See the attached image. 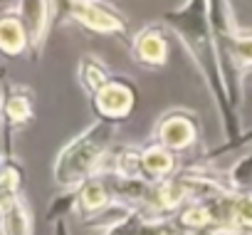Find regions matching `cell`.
<instances>
[{"mask_svg":"<svg viewBox=\"0 0 252 235\" xmlns=\"http://www.w3.org/2000/svg\"><path fill=\"white\" fill-rule=\"evenodd\" d=\"M139 55H141L144 60H149V62H161L163 55H166V50H163V40H161L158 35H154V33L144 35L141 42H139Z\"/></svg>","mask_w":252,"mask_h":235,"instance_id":"8992f818","label":"cell"},{"mask_svg":"<svg viewBox=\"0 0 252 235\" xmlns=\"http://www.w3.org/2000/svg\"><path fill=\"white\" fill-rule=\"evenodd\" d=\"M77 15H79L87 25H92V28H96V30H104V33L119 28V20H116V18H111L109 13H104V10H99V8H92V5H79V8H77Z\"/></svg>","mask_w":252,"mask_h":235,"instance_id":"277c9868","label":"cell"},{"mask_svg":"<svg viewBox=\"0 0 252 235\" xmlns=\"http://www.w3.org/2000/svg\"><path fill=\"white\" fill-rule=\"evenodd\" d=\"M237 52H240L245 60H252V40H250V42H240Z\"/></svg>","mask_w":252,"mask_h":235,"instance_id":"7c38bea8","label":"cell"},{"mask_svg":"<svg viewBox=\"0 0 252 235\" xmlns=\"http://www.w3.org/2000/svg\"><path fill=\"white\" fill-rule=\"evenodd\" d=\"M10 116H15V119H25L28 116V104L25 101H20V99H15V101H10Z\"/></svg>","mask_w":252,"mask_h":235,"instance_id":"8fae6325","label":"cell"},{"mask_svg":"<svg viewBox=\"0 0 252 235\" xmlns=\"http://www.w3.org/2000/svg\"><path fill=\"white\" fill-rule=\"evenodd\" d=\"M144 166H146L149 171H154V173H166V171L171 168V156H168L163 149H151V151H146V156H144Z\"/></svg>","mask_w":252,"mask_h":235,"instance_id":"52a82bcc","label":"cell"},{"mask_svg":"<svg viewBox=\"0 0 252 235\" xmlns=\"http://www.w3.org/2000/svg\"><path fill=\"white\" fill-rule=\"evenodd\" d=\"M101 111L106 114H126L131 106V94L126 87H119V84H109V87H101L99 89V97H96Z\"/></svg>","mask_w":252,"mask_h":235,"instance_id":"7a4b0ae2","label":"cell"},{"mask_svg":"<svg viewBox=\"0 0 252 235\" xmlns=\"http://www.w3.org/2000/svg\"><path fill=\"white\" fill-rule=\"evenodd\" d=\"M161 136H163V141H166L168 146H178V149H181V146L190 144V139H193V127H190L188 122H183V119H171V122L163 124Z\"/></svg>","mask_w":252,"mask_h":235,"instance_id":"3957f363","label":"cell"},{"mask_svg":"<svg viewBox=\"0 0 252 235\" xmlns=\"http://www.w3.org/2000/svg\"><path fill=\"white\" fill-rule=\"evenodd\" d=\"M232 218L237 225H252V198H240L232 205Z\"/></svg>","mask_w":252,"mask_h":235,"instance_id":"ba28073f","label":"cell"},{"mask_svg":"<svg viewBox=\"0 0 252 235\" xmlns=\"http://www.w3.org/2000/svg\"><path fill=\"white\" fill-rule=\"evenodd\" d=\"M82 203H84V208H99L101 203H104V191H101V186H89V188H84V193H82Z\"/></svg>","mask_w":252,"mask_h":235,"instance_id":"30bf717a","label":"cell"},{"mask_svg":"<svg viewBox=\"0 0 252 235\" xmlns=\"http://www.w3.org/2000/svg\"><path fill=\"white\" fill-rule=\"evenodd\" d=\"M3 235H30L28 210L15 196H3Z\"/></svg>","mask_w":252,"mask_h":235,"instance_id":"6da1fadb","label":"cell"},{"mask_svg":"<svg viewBox=\"0 0 252 235\" xmlns=\"http://www.w3.org/2000/svg\"><path fill=\"white\" fill-rule=\"evenodd\" d=\"M183 223H186L188 228H205V225L210 223V213H208L205 208H190V210H186Z\"/></svg>","mask_w":252,"mask_h":235,"instance_id":"9c48e42d","label":"cell"},{"mask_svg":"<svg viewBox=\"0 0 252 235\" xmlns=\"http://www.w3.org/2000/svg\"><path fill=\"white\" fill-rule=\"evenodd\" d=\"M0 40L8 52H18L23 47V28L18 20H3L0 25Z\"/></svg>","mask_w":252,"mask_h":235,"instance_id":"5b68a950","label":"cell"}]
</instances>
